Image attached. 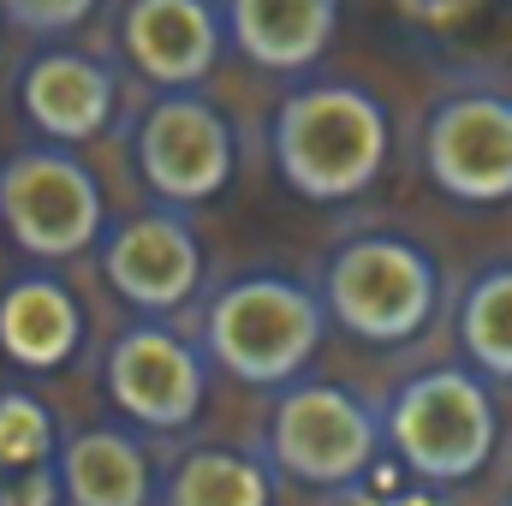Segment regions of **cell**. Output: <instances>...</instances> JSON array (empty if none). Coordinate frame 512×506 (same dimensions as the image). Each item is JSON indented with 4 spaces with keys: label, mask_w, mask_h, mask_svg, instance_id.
<instances>
[{
    "label": "cell",
    "mask_w": 512,
    "mask_h": 506,
    "mask_svg": "<svg viewBox=\"0 0 512 506\" xmlns=\"http://www.w3.org/2000/svg\"><path fill=\"white\" fill-rule=\"evenodd\" d=\"M268 155L292 197L304 203H352L387 173L393 114L358 78H310L280 96L268 120Z\"/></svg>",
    "instance_id": "1"
},
{
    "label": "cell",
    "mask_w": 512,
    "mask_h": 506,
    "mask_svg": "<svg viewBox=\"0 0 512 506\" xmlns=\"http://www.w3.org/2000/svg\"><path fill=\"white\" fill-rule=\"evenodd\" d=\"M322 334H328L322 292L286 268H245L221 280L197 322V346L209 352V364L268 393L304 381V370L322 352Z\"/></svg>",
    "instance_id": "2"
},
{
    "label": "cell",
    "mask_w": 512,
    "mask_h": 506,
    "mask_svg": "<svg viewBox=\"0 0 512 506\" xmlns=\"http://www.w3.org/2000/svg\"><path fill=\"white\" fill-rule=\"evenodd\" d=\"M382 429L387 453L417 489H459L483 477L501 447L495 381L477 376L471 364H429L387 393Z\"/></svg>",
    "instance_id": "3"
},
{
    "label": "cell",
    "mask_w": 512,
    "mask_h": 506,
    "mask_svg": "<svg viewBox=\"0 0 512 506\" xmlns=\"http://www.w3.org/2000/svg\"><path fill=\"white\" fill-rule=\"evenodd\" d=\"M316 292L340 334H352L364 346H411L441 316L447 274L423 239L370 227L322 256Z\"/></svg>",
    "instance_id": "4"
},
{
    "label": "cell",
    "mask_w": 512,
    "mask_h": 506,
    "mask_svg": "<svg viewBox=\"0 0 512 506\" xmlns=\"http://www.w3.org/2000/svg\"><path fill=\"white\" fill-rule=\"evenodd\" d=\"M387 453L382 411L352 393L346 381L304 376L298 387L274 393L268 429H262V459L292 477L298 489H352L376 471V459Z\"/></svg>",
    "instance_id": "5"
},
{
    "label": "cell",
    "mask_w": 512,
    "mask_h": 506,
    "mask_svg": "<svg viewBox=\"0 0 512 506\" xmlns=\"http://www.w3.org/2000/svg\"><path fill=\"white\" fill-rule=\"evenodd\" d=\"M0 227L36 262H72L84 251H102L108 191L78 149L24 143L0 161Z\"/></svg>",
    "instance_id": "6"
},
{
    "label": "cell",
    "mask_w": 512,
    "mask_h": 506,
    "mask_svg": "<svg viewBox=\"0 0 512 506\" xmlns=\"http://www.w3.org/2000/svg\"><path fill=\"white\" fill-rule=\"evenodd\" d=\"M423 173L465 209L512 203V90L495 78L447 84L423 114Z\"/></svg>",
    "instance_id": "7"
},
{
    "label": "cell",
    "mask_w": 512,
    "mask_h": 506,
    "mask_svg": "<svg viewBox=\"0 0 512 506\" xmlns=\"http://www.w3.org/2000/svg\"><path fill=\"white\" fill-rule=\"evenodd\" d=\"M131 167L149 185L155 209L191 215L197 203H215L239 173V137L233 120L203 90L155 96L131 126Z\"/></svg>",
    "instance_id": "8"
},
{
    "label": "cell",
    "mask_w": 512,
    "mask_h": 506,
    "mask_svg": "<svg viewBox=\"0 0 512 506\" xmlns=\"http://www.w3.org/2000/svg\"><path fill=\"white\" fill-rule=\"evenodd\" d=\"M209 352L167 322H131L102 358V387L137 435H185L209 405Z\"/></svg>",
    "instance_id": "9"
},
{
    "label": "cell",
    "mask_w": 512,
    "mask_h": 506,
    "mask_svg": "<svg viewBox=\"0 0 512 506\" xmlns=\"http://www.w3.org/2000/svg\"><path fill=\"white\" fill-rule=\"evenodd\" d=\"M203 274H209V251L197 239V221L179 215V209L126 215L102 239V280L143 322H167L185 304H197Z\"/></svg>",
    "instance_id": "10"
},
{
    "label": "cell",
    "mask_w": 512,
    "mask_h": 506,
    "mask_svg": "<svg viewBox=\"0 0 512 506\" xmlns=\"http://www.w3.org/2000/svg\"><path fill=\"white\" fill-rule=\"evenodd\" d=\"M114 48L155 96L197 90L221 66L227 42V6L221 0H120L108 6Z\"/></svg>",
    "instance_id": "11"
},
{
    "label": "cell",
    "mask_w": 512,
    "mask_h": 506,
    "mask_svg": "<svg viewBox=\"0 0 512 506\" xmlns=\"http://www.w3.org/2000/svg\"><path fill=\"white\" fill-rule=\"evenodd\" d=\"M120 66L90 54V48H30V60L12 72V102L36 143L54 149H84L108 137L120 120Z\"/></svg>",
    "instance_id": "12"
},
{
    "label": "cell",
    "mask_w": 512,
    "mask_h": 506,
    "mask_svg": "<svg viewBox=\"0 0 512 506\" xmlns=\"http://www.w3.org/2000/svg\"><path fill=\"white\" fill-rule=\"evenodd\" d=\"M227 6V42L256 72H316L328 48L340 42L346 6L334 0H221Z\"/></svg>",
    "instance_id": "13"
},
{
    "label": "cell",
    "mask_w": 512,
    "mask_h": 506,
    "mask_svg": "<svg viewBox=\"0 0 512 506\" xmlns=\"http://www.w3.org/2000/svg\"><path fill=\"white\" fill-rule=\"evenodd\" d=\"M60 501L66 506H161V477L126 423L72 429L60 447Z\"/></svg>",
    "instance_id": "14"
},
{
    "label": "cell",
    "mask_w": 512,
    "mask_h": 506,
    "mask_svg": "<svg viewBox=\"0 0 512 506\" xmlns=\"http://www.w3.org/2000/svg\"><path fill=\"white\" fill-rule=\"evenodd\" d=\"M84 346V304L54 274H18L0 292V358L24 376H54Z\"/></svg>",
    "instance_id": "15"
},
{
    "label": "cell",
    "mask_w": 512,
    "mask_h": 506,
    "mask_svg": "<svg viewBox=\"0 0 512 506\" xmlns=\"http://www.w3.org/2000/svg\"><path fill=\"white\" fill-rule=\"evenodd\" d=\"M161 506H274V465L245 447H191L161 471Z\"/></svg>",
    "instance_id": "16"
},
{
    "label": "cell",
    "mask_w": 512,
    "mask_h": 506,
    "mask_svg": "<svg viewBox=\"0 0 512 506\" xmlns=\"http://www.w3.org/2000/svg\"><path fill=\"white\" fill-rule=\"evenodd\" d=\"M453 328H459V352L477 376L512 381V262H489L465 280Z\"/></svg>",
    "instance_id": "17"
},
{
    "label": "cell",
    "mask_w": 512,
    "mask_h": 506,
    "mask_svg": "<svg viewBox=\"0 0 512 506\" xmlns=\"http://www.w3.org/2000/svg\"><path fill=\"white\" fill-rule=\"evenodd\" d=\"M60 423L30 387H0V489L24 477H60Z\"/></svg>",
    "instance_id": "18"
},
{
    "label": "cell",
    "mask_w": 512,
    "mask_h": 506,
    "mask_svg": "<svg viewBox=\"0 0 512 506\" xmlns=\"http://www.w3.org/2000/svg\"><path fill=\"white\" fill-rule=\"evenodd\" d=\"M90 18H108V6H96V0H0V24L30 36V48H66V36L84 30Z\"/></svg>",
    "instance_id": "19"
},
{
    "label": "cell",
    "mask_w": 512,
    "mask_h": 506,
    "mask_svg": "<svg viewBox=\"0 0 512 506\" xmlns=\"http://www.w3.org/2000/svg\"><path fill=\"white\" fill-rule=\"evenodd\" d=\"M387 506H453V501L435 495V489H405V495H387Z\"/></svg>",
    "instance_id": "20"
},
{
    "label": "cell",
    "mask_w": 512,
    "mask_h": 506,
    "mask_svg": "<svg viewBox=\"0 0 512 506\" xmlns=\"http://www.w3.org/2000/svg\"><path fill=\"white\" fill-rule=\"evenodd\" d=\"M0 506H12V501H6V489H0Z\"/></svg>",
    "instance_id": "21"
}]
</instances>
